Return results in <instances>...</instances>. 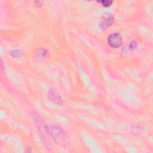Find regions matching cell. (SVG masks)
<instances>
[{"label": "cell", "instance_id": "6da1fadb", "mask_svg": "<svg viewBox=\"0 0 153 153\" xmlns=\"http://www.w3.org/2000/svg\"><path fill=\"white\" fill-rule=\"evenodd\" d=\"M47 130L48 134L51 136L56 143H61L64 140L65 133L60 126L56 124L47 125Z\"/></svg>", "mask_w": 153, "mask_h": 153}, {"label": "cell", "instance_id": "7a4b0ae2", "mask_svg": "<svg viewBox=\"0 0 153 153\" xmlns=\"http://www.w3.org/2000/svg\"><path fill=\"white\" fill-rule=\"evenodd\" d=\"M107 42L110 47L114 49L118 48L123 43L122 36L118 32H113L108 35Z\"/></svg>", "mask_w": 153, "mask_h": 153}, {"label": "cell", "instance_id": "3957f363", "mask_svg": "<svg viewBox=\"0 0 153 153\" xmlns=\"http://www.w3.org/2000/svg\"><path fill=\"white\" fill-rule=\"evenodd\" d=\"M114 22V17L111 13H106L103 15L99 22V27L105 30L111 27Z\"/></svg>", "mask_w": 153, "mask_h": 153}, {"label": "cell", "instance_id": "277c9868", "mask_svg": "<svg viewBox=\"0 0 153 153\" xmlns=\"http://www.w3.org/2000/svg\"><path fill=\"white\" fill-rule=\"evenodd\" d=\"M48 97L54 104L58 105H62L63 104V100L60 94L53 88H50L48 93Z\"/></svg>", "mask_w": 153, "mask_h": 153}, {"label": "cell", "instance_id": "5b68a950", "mask_svg": "<svg viewBox=\"0 0 153 153\" xmlns=\"http://www.w3.org/2000/svg\"><path fill=\"white\" fill-rule=\"evenodd\" d=\"M48 53V50L43 47L38 48L34 53V59L35 61L39 62L42 60L46 56Z\"/></svg>", "mask_w": 153, "mask_h": 153}, {"label": "cell", "instance_id": "8992f818", "mask_svg": "<svg viewBox=\"0 0 153 153\" xmlns=\"http://www.w3.org/2000/svg\"><path fill=\"white\" fill-rule=\"evenodd\" d=\"M144 131V127L140 124H135L131 127V131L133 134L139 135L141 134Z\"/></svg>", "mask_w": 153, "mask_h": 153}, {"label": "cell", "instance_id": "52a82bcc", "mask_svg": "<svg viewBox=\"0 0 153 153\" xmlns=\"http://www.w3.org/2000/svg\"><path fill=\"white\" fill-rule=\"evenodd\" d=\"M22 54H23V51L20 49H16V50H11L10 53V56H11L13 58H19L21 57Z\"/></svg>", "mask_w": 153, "mask_h": 153}, {"label": "cell", "instance_id": "ba28073f", "mask_svg": "<svg viewBox=\"0 0 153 153\" xmlns=\"http://www.w3.org/2000/svg\"><path fill=\"white\" fill-rule=\"evenodd\" d=\"M137 47V42L136 40H131L130 43L128 45V50L130 51H133Z\"/></svg>", "mask_w": 153, "mask_h": 153}, {"label": "cell", "instance_id": "9c48e42d", "mask_svg": "<svg viewBox=\"0 0 153 153\" xmlns=\"http://www.w3.org/2000/svg\"><path fill=\"white\" fill-rule=\"evenodd\" d=\"M97 2L100 4L104 7H109L112 5L113 1H109V0H103V1H98Z\"/></svg>", "mask_w": 153, "mask_h": 153}, {"label": "cell", "instance_id": "30bf717a", "mask_svg": "<svg viewBox=\"0 0 153 153\" xmlns=\"http://www.w3.org/2000/svg\"><path fill=\"white\" fill-rule=\"evenodd\" d=\"M34 4H35V5L36 7H41L42 5L43 2L41 1H34Z\"/></svg>", "mask_w": 153, "mask_h": 153}, {"label": "cell", "instance_id": "8fae6325", "mask_svg": "<svg viewBox=\"0 0 153 153\" xmlns=\"http://www.w3.org/2000/svg\"><path fill=\"white\" fill-rule=\"evenodd\" d=\"M0 68H1V72H3L4 69V62L2 59H1V62H0Z\"/></svg>", "mask_w": 153, "mask_h": 153}]
</instances>
